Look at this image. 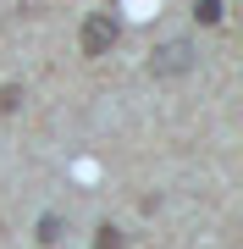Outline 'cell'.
<instances>
[{"label":"cell","mask_w":243,"mask_h":249,"mask_svg":"<svg viewBox=\"0 0 243 249\" xmlns=\"http://www.w3.org/2000/svg\"><path fill=\"white\" fill-rule=\"evenodd\" d=\"M116 39H122L116 11H89V17H83V34H78L83 55H111V50H116Z\"/></svg>","instance_id":"1"},{"label":"cell","mask_w":243,"mask_h":249,"mask_svg":"<svg viewBox=\"0 0 243 249\" xmlns=\"http://www.w3.org/2000/svg\"><path fill=\"white\" fill-rule=\"evenodd\" d=\"M188 67H194V45L188 39H171V45H161L149 55V78H182Z\"/></svg>","instance_id":"2"},{"label":"cell","mask_w":243,"mask_h":249,"mask_svg":"<svg viewBox=\"0 0 243 249\" xmlns=\"http://www.w3.org/2000/svg\"><path fill=\"white\" fill-rule=\"evenodd\" d=\"M194 17L205 22V28H216L221 22V0H194Z\"/></svg>","instance_id":"3"},{"label":"cell","mask_w":243,"mask_h":249,"mask_svg":"<svg viewBox=\"0 0 243 249\" xmlns=\"http://www.w3.org/2000/svg\"><path fill=\"white\" fill-rule=\"evenodd\" d=\"M61 238V216H39V244H55Z\"/></svg>","instance_id":"4"},{"label":"cell","mask_w":243,"mask_h":249,"mask_svg":"<svg viewBox=\"0 0 243 249\" xmlns=\"http://www.w3.org/2000/svg\"><path fill=\"white\" fill-rule=\"evenodd\" d=\"M17 106H22V89H17V83H6V89H0V116H11Z\"/></svg>","instance_id":"5"},{"label":"cell","mask_w":243,"mask_h":249,"mask_svg":"<svg viewBox=\"0 0 243 249\" xmlns=\"http://www.w3.org/2000/svg\"><path fill=\"white\" fill-rule=\"evenodd\" d=\"M94 249H122V232L105 222V227H99V238H94Z\"/></svg>","instance_id":"6"}]
</instances>
